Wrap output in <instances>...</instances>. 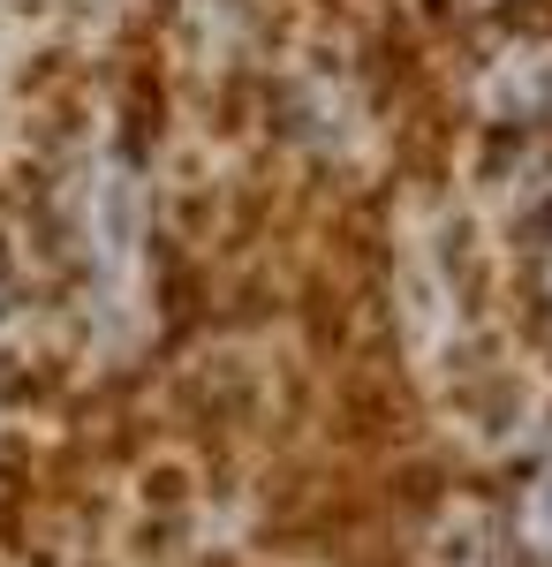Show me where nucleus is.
<instances>
[{"label":"nucleus","instance_id":"f257e3e1","mask_svg":"<svg viewBox=\"0 0 552 567\" xmlns=\"http://www.w3.org/2000/svg\"><path fill=\"white\" fill-rule=\"evenodd\" d=\"M53 250L61 288L91 349H136L152 326V258H160V205H152V152L114 114L76 122L53 167Z\"/></svg>","mask_w":552,"mask_h":567},{"label":"nucleus","instance_id":"f03ea898","mask_svg":"<svg viewBox=\"0 0 552 567\" xmlns=\"http://www.w3.org/2000/svg\"><path fill=\"white\" fill-rule=\"evenodd\" d=\"M522 280H530V310H538V333H545V349H552V213L538 219H522Z\"/></svg>","mask_w":552,"mask_h":567},{"label":"nucleus","instance_id":"7ed1b4c3","mask_svg":"<svg viewBox=\"0 0 552 567\" xmlns=\"http://www.w3.org/2000/svg\"><path fill=\"white\" fill-rule=\"evenodd\" d=\"M462 8H477V16H514V8H530V0H462Z\"/></svg>","mask_w":552,"mask_h":567}]
</instances>
